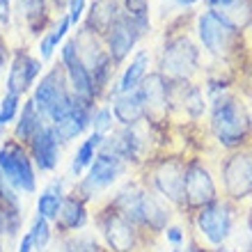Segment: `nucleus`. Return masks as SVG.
<instances>
[{
	"instance_id": "obj_21",
	"label": "nucleus",
	"mask_w": 252,
	"mask_h": 252,
	"mask_svg": "<svg viewBox=\"0 0 252 252\" xmlns=\"http://www.w3.org/2000/svg\"><path fill=\"white\" fill-rule=\"evenodd\" d=\"M96 106H92V103H85V101H80L73 96V108L71 113L66 115L62 122H58V124H53V131H55V138H58V142H60L62 147L69 145L71 140L80 138L83 133L90 131V120H92V110Z\"/></svg>"
},
{
	"instance_id": "obj_26",
	"label": "nucleus",
	"mask_w": 252,
	"mask_h": 252,
	"mask_svg": "<svg viewBox=\"0 0 252 252\" xmlns=\"http://www.w3.org/2000/svg\"><path fill=\"white\" fill-rule=\"evenodd\" d=\"M103 138H106V135L90 131L87 138L78 145V149H76V154H73V158H71V170H69V177H73V181L80 179V177L85 174L87 167L92 165V160H94V156H96V152H99V147L103 145Z\"/></svg>"
},
{
	"instance_id": "obj_43",
	"label": "nucleus",
	"mask_w": 252,
	"mask_h": 252,
	"mask_svg": "<svg viewBox=\"0 0 252 252\" xmlns=\"http://www.w3.org/2000/svg\"><path fill=\"white\" fill-rule=\"evenodd\" d=\"M66 2L69 0H48V5H51V9L58 14H64L66 12Z\"/></svg>"
},
{
	"instance_id": "obj_35",
	"label": "nucleus",
	"mask_w": 252,
	"mask_h": 252,
	"mask_svg": "<svg viewBox=\"0 0 252 252\" xmlns=\"http://www.w3.org/2000/svg\"><path fill=\"white\" fill-rule=\"evenodd\" d=\"M55 48H58V41H55L51 28L39 37V60L41 62H51L55 55Z\"/></svg>"
},
{
	"instance_id": "obj_49",
	"label": "nucleus",
	"mask_w": 252,
	"mask_h": 252,
	"mask_svg": "<svg viewBox=\"0 0 252 252\" xmlns=\"http://www.w3.org/2000/svg\"><path fill=\"white\" fill-rule=\"evenodd\" d=\"M227 252H236V250H227Z\"/></svg>"
},
{
	"instance_id": "obj_51",
	"label": "nucleus",
	"mask_w": 252,
	"mask_h": 252,
	"mask_svg": "<svg viewBox=\"0 0 252 252\" xmlns=\"http://www.w3.org/2000/svg\"><path fill=\"white\" fill-rule=\"evenodd\" d=\"M147 252H149V250H147Z\"/></svg>"
},
{
	"instance_id": "obj_14",
	"label": "nucleus",
	"mask_w": 252,
	"mask_h": 252,
	"mask_svg": "<svg viewBox=\"0 0 252 252\" xmlns=\"http://www.w3.org/2000/svg\"><path fill=\"white\" fill-rule=\"evenodd\" d=\"M145 39V34L140 32V28L135 26V21L131 16H126L124 12L120 14V19L115 21L110 30L103 37V44H106V51L110 55L113 64L120 69L126 64V60L131 58L133 51H138V44Z\"/></svg>"
},
{
	"instance_id": "obj_42",
	"label": "nucleus",
	"mask_w": 252,
	"mask_h": 252,
	"mask_svg": "<svg viewBox=\"0 0 252 252\" xmlns=\"http://www.w3.org/2000/svg\"><path fill=\"white\" fill-rule=\"evenodd\" d=\"M16 252H34V250H32V243H30V236H28V232L23 234V236H21Z\"/></svg>"
},
{
	"instance_id": "obj_13",
	"label": "nucleus",
	"mask_w": 252,
	"mask_h": 252,
	"mask_svg": "<svg viewBox=\"0 0 252 252\" xmlns=\"http://www.w3.org/2000/svg\"><path fill=\"white\" fill-rule=\"evenodd\" d=\"M41 73H44V62L39 60V55H32L28 46H14L12 62L5 73V92L26 96L28 92H32Z\"/></svg>"
},
{
	"instance_id": "obj_4",
	"label": "nucleus",
	"mask_w": 252,
	"mask_h": 252,
	"mask_svg": "<svg viewBox=\"0 0 252 252\" xmlns=\"http://www.w3.org/2000/svg\"><path fill=\"white\" fill-rule=\"evenodd\" d=\"M140 184L163 197L174 211H184V177H186V156L165 149L154 152L138 167Z\"/></svg>"
},
{
	"instance_id": "obj_34",
	"label": "nucleus",
	"mask_w": 252,
	"mask_h": 252,
	"mask_svg": "<svg viewBox=\"0 0 252 252\" xmlns=\"http://www.w3.org/2000/svg\"><path fill=\"white\" fill-rule=\"evenodd\" d=\"M21 103H23V96L12 92H5V96L0 99V124L7 126L16 120V115L21 110Z\"/></svg>"
},
{
	"instance_id": "obj_29",
	"label": "nucleus",
	"mask_w": 252,
	"mask_h": 252,
	"mask_svg": "<svg viewBox=\"0 0 252 252\" xmlns=\"http://www.w3.org/2000/svg\"><path fill=\"white\" fill-rule=\"evenodd\" d=\"M28 236H30V243H32L34 252H44L48 248V243L53 241V236H55L53 225H51L46 218H41V216L34 213L32 225H30V229H28Z\"/></svg>"
},
{
	"instance_id": "obj_31",
	"label": "nucleus",
	"mask_w": 252,
	"mask_h": 252,
	"mask_svg": "<svg viewBox=\"0 0 252 252\" xmlns=\"http://www.w3.org/2000/svg\"><path fill=\"white\" fill-rule=\"evenodd\" d=\"M23 227V211H7L0 206V239H19Z\"/></svg>"
},
{
	"instance_id": "obj_3",
	"label": "nucleus",
	"mask_w": 252,
	"mask_h": 252,
	"mask_svg": "<svg viewBox=\"0 0 252 252\" xmlns=\"http://www.w3.org/2000/svg\"><path fill=\"white\" fill-rule=\"evenodd\" d=\"M209 135L225 152H234L252 140L248 101L236 87L209 99Z\"/></svg>"
},
{
	"instance_id": "obj_27",
	"label": "nucleus",
	"mask_w": 252,
	"mask_h": 252,
	"mask_svg": "<svg viewBox=\"0 0 252 252\" xmlns=\"http://www.w3.org/2000/svg\"><path fill=\"white\" fill-rule=\"evenodd\" d=\"M209 12H211V9H209ZM213 14H216L222 23L234 28L236 32L246 34L252 28V0H234L232 5L222 7V9H216Z\"/></svg>"
},
{
	"instance_id": "obj_9",
	"label": "nucleus",
	"mask_w": 252,
	"mask_h": 252,
	"mask_svg": "<svg viewBox=\"0 0 252 252\" xmlns=\"http://www.w3.org/2000/svg\"><path fill=\"white\" fill-rule=\"evenodd\" d=\"M73 39H76V46H78L80 62H83V66L90 71V76L94 80V90L99 94V101L106 103V94L113 87L115 73H117V66L110 60V55L106 51V44H103L101 37H96L94 32H90V30H85V28H80V26L76 28Z\"/></svg>"
},
{
	"instance_id": "obj_30",
	"label": "nucleus",
	"mask_w": 252,
	"mask_h": 252,
	"mask_svg": "<svg viewBox=\"0 0 252 252\" xmlns=\"http://www.w3.org/2000/svg\"><path fill=\"white\" fill-rule=\"evenodd\" d=\"M64 246H66V252H108L103 243H99L96 236L87 232H76L71 236H64Z\"/></svg>"
},
{
	"instance_id": "obj_47",
	"label": "nucleus",
	"mask_w": 252,
	"mask_h": 252,
	"mask_svg": "<svg viewBox=\"0 0 252 252\" xmlns=\"http://www.w3.org/2000/svg\"><path fill=\"white\" fill-rule=\"evenodd\" d=\"M248 44H250V48H252V28H250V30H248Z\"/></svg>"
},
{
	"instance_id": "obj_32",
	"label": "nucleus",
	"mask_w": 252,
	"mask_h": 252,
	"mask_svg": "<svg viewBox=\"0 0 252 252\" xmlns=\"http://www.w3.org/2000/svg\"><path fill=\"white\" fill-rule=\"evenodd\" d=\"M115 117L113 110L108 103H99V106L92 110V120H90V131L101 133V135H108L110 131H115Z\"/></svg>"
},
{
	"instance_id": "obj_10",
	"label": "nucleus",
	"mask_w": 252,
	"mask_h": 252,
	"mask_svg": "<svg viewBox=\"0 0 252 252\" xmlns=\"http://www.w3.org/2000/svg\"><path fill=\"white\" fill-rule=\"evenodd\" d=\"M128 170H131V167L126 165L124 160L96 152L92 165L87 167L85 174H83L80 179L73 181V186L69 188V190H71L73 195L83 197L87 204H92L94 199H99V195H103L113 184H117L120 177L128 174Z\"/></svg>"
},
{
	"instance_id": "obj_2",
	"label": "nucleus",
	"mask_w": 252,
	"mask_h": 252,
	"mask_svg": "<svg viewBox=\"0 0 252 252\" xmlns=\"http://www.w3.org/2000/svg\"><path fill=\"white\" fill-rule=\"evenodd\" d=\"M197 44L202 53L209 55L213 64H227L241 71L252 58V48L248 44V34L236 32L234 28L216 16L209 9L195 14V23H192Z\"/></svg>"
},
{
	"instance_id": "obj_23",
	"label": "nucleus",
	"mask_w": 252,
	"mask_h": 252,
	"mask_svg": "<svg viewBox=\"0 0 252 252\" xmlns=\"http://www.w3.org/2000/svg\"><path fill=\"white\" fill-rule=\"evenodd\" d=\"M108 106L113 110V117H115V124L117 126H138L147 120V113H145V103L140 99L138 90L131 94H120L115 99L108 101Z\"/></svg>"
},
{
	"instance_id": "obj_24",
	"label": "nucleus",
	"mask_w": 252,
	"mask_h": 252,
	"mask_svg": "<svg viewBox=\"0 0 252 252\" xmlns=\"http://www.w3.org/2000/svg\"><path fill=\"white\" fill-rule=\"evenodd\" d=\"M64 195H66V177H55L53 181H48V186L37 197V216L46 218L53 225L58 213H60Z\"/></svg>"
},
{
	"instance_id": "obj_33",
	"label": "nucleus",
	"mask_w": 252,
	"mask_h": 252,
	"mask_svg": "<svg viewBox=\"0 0 252 252\" xmlns=\"http://www.w3.org/2000/svg\"><path fill=\"white\" fill-rule=\"evenodd\" d=\"M0 206L7 211H23L21 206V192L7 181V177L0 172Z\"/></svg>"
},
{
	"instance_id": "obj_17",
	"label": "nucleus",
	"mask_w": 252,
	"mask_h": 252,
	"mask_svg": "<svg viewBox=\"0 0 252 252\" xmlns=\"http://www.w3.org/2000/svg\"><path fill=\"white\" fill-rule=\"evenodd\" d=\"M154 69V55L152 51H147V48H138L135 53H133L131 62L124 66V71L122 76L113 83V87L108 90L106 94V103L115 96H120V94H131L135 92L140 87V83L145 80V76Z\"/></svg>"
},
{
	"instance_id": "obj_39",
	"label": "nucleus",
	"mask_w": 252,
	"mask_h": 252,
	"mask_svg": "<svg viewBox=\"0 0 252 252\" xmlns=\"http://www.w3.org/2000/svg\"><path fill=\"white\" fill-rule=\"evenodd\" d=\"M163 234H165L167 243H170L172 248L184 246V241H186V232H184V227H179V225H170Z\"/></svg>"
},
{
	"instance_id": "obj_20",
	"label": "nucleus",
	"mask_w": 252,
	"mask_h": 252,
	"mask_svg": "<svg viewBox=\"0 0 252 252\" xmlns=\"http://www.w3.org/2000/svg\"><path fill=\"white\" fill-rule=\"evenodd\" d=\"M14 14L19 16V26L23 23L28 34L37 39L55 23V12L51 9L48 0H16Z\"/></svg>"
},
{
	"instance_id": "obj_38",
	"label": "nucleus",
	"mask_w": 252,
	"mask_h": 252,
	"mask_svg": "<svg viewBox=\"0 0 252 252\" xmlns=\"http://www.w3.org/2000/svg\"><path fill=\"white\" fill-rule=\"evenodd\" d=\"M12 44H9V39H7V34L0 30V76L2 73H7V66H9V62H12Z\"/></svg>"
},
{
	"instance_id": "obj_40",
	"label": "nucleus",
	"mask_w": 252,
	"mask_h": 252,
	"mask_svg": "<svg viewBox=\"0 0 252 252\" xmlns=\"http://www.w3.org/2000/svg\"><path fill=\"white\" fill-rule=\"evenodd\" d=\"M14 23V5L12 0H0V30L12 28Z\"/></svg>"
},
{
	"instance_id": "obj_12",
	"label": "nucleus",
	"mask_w": 252,
	"mask_h": 252,
	"mask_svg": "<svg viewBox=\"0 0 252 252\" xmlns=\"http://www.w3.org/2000/svg\"><path fill=\"white\" fill-rule=\"evenodd\" d=\"M0 172L23 195L37 192V170L30 158V152L26 145H21L12 135L0 142Z\"/></svg>"
},
{
	"instance_id": "obj_6",
	"label": "nucleus",
	"mask_w": 252,
	"mask_h": 252,
	"mask_svg": "<svg viewBox=\"0 0 252 252\" xmlns=\"http://www.w3.org/2000/svg\"><path fill=\"white\" fill-rule=\"evenodd\" d=\"M37 113L53 126L62 122L73 108V94L66 83V73L62 69L60 62H55L48 71L39 76V80L34 83L32 94H30Z\"/></svg>"
},
{
	"instance_id": "obj_11",
	"label": "nucleus",
	"mask_w": 252,
	"mask_h": 252,
	"mask_svg": "<svg viewBox=\"0 0 252 252\" xmlns=\"http://www.w3.org/2000/svg\"><path fill=\"white\" fill-rule=\"evenodd\" d=\"M220 195V186L213 170L199 156L186 158V177H184V211L181 216L190 218L202 206L216 202Z\"/></svg>"
},
{
	"instance_id": "obj_5",
	"label": "nucleus",
	"mask_w": 252,
	"mask_h": 252,
	"mask_svg": "<svg viewBox=\"0 0 252 252\" xmlns=\"http://www.w3.org/2000/svg\"><path fill=\"white\" fill-rule=\"evenodd\" d=\"M94 225L99 229L108 252H147L154 241L152 236H147L142 229L133 225L131 220H126L108 199L96 206Z\"/></svg>"
},
{
	"instance_id": "obj_28",
	"label": "nucleus",
	"mask_w": 252,
	"mask_h": 252,
	"mask_svg": "<svg viewBox=\"0 0 252 252\" xmlns=\"http://www.w3.org/2000/svg\"><path fill=\"white\" fill-rule=\"evenodd\" d=\"M122 12L135 21V26L140 28V32L145 34V39L152 34V19H149L152 7H149V0H122Z\"/></svg>"
},
{
	"instance_id": "obj_19",
	"label": "nucleus",
	"mask_w": 252,
	"mask_h": 252,
	"mask_svg": "<svg viewBox=\"0 0 252 252\" xmlns=\"http://www.w3.org/2000/svg\"><path fill=\"white\" fill-rule=\"evenodd\" d=\"M87 222H90V204H87L83 197L73 195L71 190L64 195L60 206V213L53 222V232L55 236H71V234L85 229Z\"/></svg>"
},
{
	"instance_id": "obj_18",
	"label": "nucleus",
	"mask_w": 252,
	"mask_h": 252,
	"mask_svg": "<svg viewBox=\"0 0 252 252\" xmlns=\"http://www.w3.org/2000/svg\"><path fill=\"white\" fill-rule=\"evenodd\" d=\"M140 209H142V232L149 234L152 239L160 236L167 227L172 225L174 209L163 197H158L156 192L149 190V188H142Z\"/></svg>"
},
{
	"instance_id": "obj_15",
	"label": "nucleus",
	"mask_w": 252,
	"mask_h": 252,
	"mask_svg": "<svg viewBox=\"0 0 252 252\" xmlns=\"http://www.w3.org/2000/svg\"><path fill=\"white\" fill-rule=\"evenodd\" d=\"M206 113H209V101H206L202 83H172L170 85V115H172V122H177V117L199 122Z\"/></svg>"
},
{
	"instance_id": "obj_50",
	"label": "nucleus",
	"mask_w": 252,
	"mask_h": 252,
	"mask_svg": "<svg viewBox=\"0 0 252 252\" xmlns=\"http://www.w3.org/2000/svg\"><path fill=\"white\" fill-rule=\"evenodd\" d=\"M12 2H14V0H12Z\"/></svg>"
},
{
	"instance_id": "obj_48",
	"label": "nucleus",
	"mask_w": 252,
	"mask_h": 252,
	"mask_svg": "<svg viewBox=\"0 0 252 252\" xmlns=\"http://www.w3.org/2000/svg\"><path fill=\"white\" fill-rule=\"evenodd\" d=\"M0 252H5V248H2V239H0Z\"/></svg>"
},
{
	"instance_id": "obj_36",
	"label": "nucleus",
	"mask_w": 252,
	"mask_h": 252,
	"mask_svg": "<svg viewBox=\"0 0 252 252\" xmlns=\"http://www.w3.org/2000/svg\"><path fill=\"white\" fill-rule=\"evenodd\" d=\"M87 12V0H69L66 2V16H69V23H71V28H78L80 21H83V16H85Z\"/></svg>"
},
{
	"instance_id": "obj_7",
	"label": "nucleus",
	"mask_w": 252,
	"mask_h": 252,
	"mask_svg": "<svg viewBox=\"0 0 252 252\" xmlns=\"http://www.w3.org/2000/svg\"><path fill=\"white\" fill-rule=\"evenodd\" d=\"M241 204H234L225 197H218L211 204L202 206L190 216V222L197 232V239L204 243L206 248H222L225 241L232 236V229L239 218Z\"/></svg>"
},
{
	"instance_id": "obj_8",
	"label": "nucleus",
	"mask_w": 252,
	"mask_h": 252,
	"mask_svg": "<svg viewBox=\"0 0 252 252\" xmlns=\"http://www.w3.org/2000/svg\"><path fill=\"white\" fill-rule=\"evenodd\" d=\"M218 186L220 195L234 204H243L252 197V140L227 152L218 163Z\"/></svg>"
},
{
	"instance_id": "obj_16",
	"label": "nucleus",
	"mask_w": 252,
	"mask_h": 252,
	"mask_svg": "<svg viewBox=\"0 0 252 252\" xmlns=\"http://www.w3.org/2000/svg\"><path fill=\"white\" fill-rule=\"evenodd\" d=\"M26 147H28V152H30V158H32L37 172L48 174V172H55V170H58L62 145L58 142L53 126L48 124V122L34 133L32 140H30Z\"/></svg>"
},
{
	"instance_id": "obj_25",
	"label": "nucleus",
	"mask_w": 252,
	"mask_h": 252,
	"mask_svg": "<svg viewBox=\"0 0 252 252\" xmlns=\"http://www.w3.org/2000/svg\"><path fill=\"white\" fill-rule=\"evenodd\" d=\"M44 124H46V120L37 113L32 99H26L21 103V110H19V115H16V120H14L12 138L19 140L21 145H28V142L32 140V135L39 131Z\"/></svg>"
},
{
	"instance_id": "obj_1",
	"label": "nucleus",
	"mask_w": 252,
	"mask_h": 252,
	"mask_svg": "<svg viewBox=\"0 0 252 252\" xmlns=\"http://www.w3.org/2000/svg\"><path fill=\"white\" fill-rule=\"evenodd\" d=\"M197 12H184L165 23L154 69L170 83H202L204 60L192 23Z\"/></svg>"
},
{
	"instance_id": "obj_44",
	"label": "nucleus",
	"mask_w": 252,
	"mask_h": 252,
	"mask_svg": "<svg viewBox=\"0 0 252 252\" xmlns=\"http://www.w3.org/2000/svg\"><path fill=\"white\" fill-rule=\"evenodd\" d=\"M177 7H181V9H188V7L197 5V2H202V0H172Z\"/></svg>"
},
{
	"instance_id": "obj_22",
	"label": "nucleus",
	"mask_w": 252,
	"mask_h": 252,
	"mask_svg": "<svg viewBox=\"0 0 252 252\" xmlns=\"http://www.w3.org/2000/svg\"><path fill=\"white\" fill-rule=\"evenodd\" d=\"M122 14V0H92L87 7L85 16L80 21V28H85L96 37H106L115 21L120 19Z\"/></svg>"
},
{
	"instance_id": "obj_45",
	"label": "nucleus",
	"mask_w": 252,
	"mask_h": 252,
	"mask_svg": "<svg viewBox=\"0 0 252 252\" xmlns=\"http://www.w3.org/2000/svg\"><path fill=\"white\" fill-rule=\"evenodd\" d=\"M2 140H5V126L0 124V142H2Z\"/></svg>"
},
{
	"instance_id": "obj_37",
	"label": "nucleus",
	"mask_w": 252,
	"mask_h": 252,
	"mask_svg": "<svg viewBox=\"0 0 252 252\" xmlns=\"http://www.w3.org/2000/svg\"><path fill=\"white\" fill-rule=\"evenodd\" d=\"M236 90H239L246 99H252V58L248 64L239 71V80H236Z\"/></svg>"
},
{
	"instance_id": "obj_41",
	"label": "nucleus",
	"mask_w": 252,
	"mask_h": 252,
	"mask_svg": "<svg viewBox=\"0 0 252 252\" xmlns=\"http://www.w3.org/2000/svg\"><path fill=\"white\" fill-rule=\"evenodd\" d=\"M44 252H66L64 239H62V236H53V241L48 243V248H46Z\"/></svg>"
},
{
	"instance_id": "obj_46",
	"label": "nucleus",
	"mask_w": 252,
	"mask_h": 252,
	"mask_svg": "<svg viewBox=\"0 0 252 252\" xmlns=\"http://www.w3.org/2000/svg\"><path fill=\"white\" fill-rule=\"evenodd\" d=\"M172 252H188V248H184V246H179V248H172Z\"/></svg>"
}]
</instances>
